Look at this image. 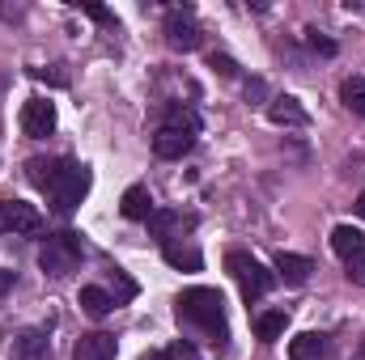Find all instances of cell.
Segmentation results:
<instances>
[{
	"label": "cell",
	"instance_id": "obj_15",
	"mask_svg": "<svg viewBox=\"0 0 365 360\" xmlns=\"http://www.w3.org/2000/svg\"><path fill=\"white\" fill-rule=\"evenodd\" d=\"M331 250H336L340 259H353L357 250H365V233L353 229V225H336V229H331Z\"/></svg>",
	"mask_w": 365,
	"mask_h": 360
},
{
	"label": "cell",
	"instance_id": "obj_13",
	"mask_svg": "<svg viewBox=\"0 0 365 360\" xmlns=\"http://www.w3.org/2000/svg\"><path fill=\"white\" fill-rule=\"evenodd\" d=\"M310 271H314V263H310L306 255H289V250L276 255V275H280L284 284H306Z\"/></svg>",
	"mask_w": 365,
	"mask_h": 360
},
{
	"label": "cell",
	"instance_id": "obj_2",
	"mask_svg": "<svg viewBox=\"0 0 365 360\" xmlns=\"http://www.w3.org/2000/svg\"><path fill=\"white\" fill-rule=\"evenodd\" d=\"M225 271L238 280V288H242V297L247 301H259V297H268L272 292V284H276V275L255 255H247V250H230L225 255Z\"/></svg>",
	"mask_w": 365,
	"mask_h": 360
},
{
	"label": "cell",
	"instance_id": "obj_11",
	"mask_svg": "<svg viewBox=\"0 0 365 360\" xmlns=\"http://www.w3.org/2000/svg\"><path fill=\"white\" fill-rule=\"evenodd\" d=\"M47 352H51L47 331H21L13 339V360H47Z\"/></svg>",
	"mask_w": 365,
	"mask_h": 360
},
{
	"label": "cell",
	"instance_id": "obj_16",
	"mask_svg": "<svg viewBox=\"0 0 365 360\" xmlns=\"http://www.w3.org/2000/svg\"><path fill=\"white\" fill-rule=\"evenodd\" d=\"M77 301H81V309H86V314H93V318H106V314H110V309L119 305V301H115V297H110L106 288H98V284H86Z\"/></svg>",
	"mask_w": 365,
	"mask_h": 360
},
{
	"label": "cell",
	"instance_id": "obj_10",
	"mask_svg": "<svg viewBox=\"0 0 365 360\" xmlns=\"http://www.w3.org/2000/svg\"><path fill=\"white\" fill-rule=\"evenodd\" d=\"M115 352H119L115 335H106V331H93V335H81V339H77L73 360H115Z\"/></svg>",
	"mask_w": 365,
	"mask_h": 360
},
{
	"label": "cell",
	"instance_id": "obj_22",
	"mask_svg": "<svg viewBox=\"0 0 365 360\" xmlns=\"http://www.w3.org/2000/svg\"><path fill=\"white\" fill-rule=\"evenodd\" d=\"M344 268H349V280H353V284H361V288H365V250H357L353 259H344Z\"/></svg>",
	"mask_w": 365,
	"mask_h": 360
},
{
	"label": "cell",
	"instance_id": "obj_18",
	"mask_svg": "<svg viewBox=\"0 0 365 360\" xmlns=\"http://www.w3.org/2000/svg\"><path fill=\"white\" fill-rule=\"evenodd\" d=\"M284 327H289V314H284V309H268V314H259V318H255V335H259L264 344L280 339V335H284Z\"/></svg>",
	"mask_w": 365,
	"mask_h": 360
},
{
	"label": "cell",
	"instance_id": "obj_8",
	"mask_svg": "<svg viewBox=\"0 0 365 360\" xmlns=\"http://www.w3.org/2000/svg\"><path fill=\"white\" fill-rule=\"evenodd\" d=\"M191 144H195V136H191V132H179V127H158V136H153V153H158L162 162L187 157Z\"/></svg>",
	"mask_w": 365,
	"mask_h": 360
},
{
	"label": "cell",
	"instance_id": "obj_7",
	"mask_svg": "<svg viewBox=\"0 0 365 360\" xmlns=\"http://www.w3.org/2000/svg\"><path fill=\"white\" fill-rule=\"evenodd\" d=\"M21 132H26L30 140L51 136V132H56V106H51L47 97H30V102L21 106Z\"/></svg>",
	"mask_w": 365,
	"mask_h": 360
},
{
	"label": "cell",
	"instance_id": "obj_27",
	"mask_svg": "<svg viewBox=\"0 0 365 360\" xmlns=\"http://www.w3.org/2000/svg\"><path fill=\"white\" fill-rule=\"evenodd\" d=\"M264 93H268L264 90V81H247V97H264Z\"/></svg>",
	"mask_w": 365,
	"mask_h": 360
},
{
	"label": "cell",
	"instance_id": "obj_21",
	"mask_svg": "<svg viewBox=\"0 0 365 360\" xmlns=\"http://www.w3.org/2000/svg\"><path fill=\"white\" fill-rule=\"evenodd\" d=\"M340 97H344V106H349L353 115L365 119V77H349V81L340 85Z\"/></svg>",
	"mask_w": 365,
	"mask_h": 360
},
{
	"label": "cell",
	"instance_id": "obj_12",
	"mask_svg": "<svg viewBox=\"0 0 365 360\" xmlns=\"http://www.w3.org/2000/svg\"><path fill=\"white\" fill-rule=\"evenodd\" d=\"M119 208H123V216H128V221H149V216L158 212V208H153V195H149V186H140V182L123 191V203H119Z\"/></svg>",
	"mask_w": 365,
	"mask_h": 360
},
{
	"label": "cell",
	"instance_id": "obj_24",
	"mask_svg": "<svg viewBox=\"0 0 365 360\" xmlns=\"http://www.w3.org/2000/svg\"><path fill=\"white\" fill-rule=\"evenodd\" d=\"M306 34H310V47H314V51H323V55H336V43H331V38H319V30H306Z\"/></svg>",
	"mask_w": 365,
	"mask_h": 360
},
{
	"label": "cell",
	"instance_id": "obj_6",
	"mask_svg": "<svg viewBox=\"0 0 365 360\" xmlns=\"http://www.w3.org/2000/svg\"><path fill=\"white\" fill-rule=\"evenodd\" d=\"M166 43L175 51H195L200 47V21L187 9H170L166 13Z\"/></svg>",
	"mask_w": 365,
	"mask_h": 360
},
{
	"label": "cell",
	"instance_id": "obj_29",
	"mask_svg": "<svg viewBox=\"0 0 365 360\" xmlns=\"http://www.w3.org/2000/svg\"><path fill=\"white\" fill-rule=\"evenodd\" d=\"M353 208H357V216H361V221H365V191H361V195H357V203H353Z\"/></svg>",
	"mask_w": 365,
	"mask_h": 360
},
{
	"label": "cell",
	"instance_id": "obj_26",
	"mask_svg": "<svg viewBox=\"0 0 365 360\" xmlns=\"http://www.w3.org/2000/svg\"><path fill=\"white\" fill-rule=\"evenodd\" d=\"M86 13H90L93 21H110V13H106L102 4H86Z\"/></svg>",
	"mask_w": 365,
	"mask_h": 360
},
{
	"label": "cell",
	"instance_id": "obj_1",
	"mask_svg": "<svg viewBox=\"0 0 365 360\" xmlns=\"http://www.w3.org/2000/svg\"><path fill=\"white\" fill-rule=\"evenodd\" d=\"M175 314H179V322L187 331H195V335H204L208 344L225 348L230 327H225V297H221L217 288H187V292H179Z\"/></svg>",
	"mask_w": 365,
	"mask_h": 360
},
{
	"label": "cell",
	"instance_id": "obj_20",
	"mask_svg": "<svg viewBox=\"0 0 365 360\" xmlns=\"http://www.w3.org/2000/svg\"><path fill=\"white\" fill-rule=\"evenodd\" d=\"M162 127H179V132H191V136H195V132H200V115H195L191 106L170 102V106H166V123H162Z\"/></svg>",
	"mask_w": 365,
	"mask_h": 360
},
{
	"label": "cell",
	"instance_id": "obj_30",
	"mask_svg": "<svg viewBox=\"0 0 365 360\" xmlns=\"http://www.w3.org/2000/svg\"><path fill=\"white\" fill-rule=\"evenodd\" d=\"M145 360H162V352H153V356H145Z\"/></svg>",
	"mask_w": 365,
	"mask_h": 360
},
{
	"label": "cell",
	"instance_id": "obj_25",
	"mask_svg": "<svg viewBox=\"0 0 365 360\" xmlns=\"http://www.w3.org/2000/svg\"><path fill=\"white\" fill-rule=\"evenodd\" d=\"M212 68H217L221 77H238V64H234L230 55H212Z\"/></svg>",
	"mask_w": 365,
	"mask_h": 360
},
{
	"label": "cell",
	"instance_id": "obj_3",
	"mask_svg": "<svg viewBox=\"0 0 365 360\" xmlns=\"http://www.w3.org/2000/svg\"><path fill=\"white\" fill-rule=\"evenodd\" d=\"M38 268L47 271V275H68V271H77L81 268V233L64 229V233L47 238L43 250H38Z\"/></svg>",
	"mask_w": 365,
	"mask_h": 360
},
{
	"label": "cell",
	"instance_id": "obj_19",
	"mask_svg": "<svg viewBox=\"0 0 365 360\" xmlns=\"http://www.w3.org/2000/svg\"><path fill=\"white\" fill-rule=\"evenodd\" d=\"M327 352V344H323V335H314V331H306V335H297L293 344H289V356L293 360H323Z\"/></svg>",
	"mask_w": 365,
	"mask_h": 360
},
{
	"label": "cell",
	"instance_id": "obj_5",
	"mask_svg": "<svg viewBox=\"0 0 365 360\" xmlns=\"http://www.w3.org/2000/svg\"><path fill=\"white\" fill-rule=\"evenodd\" d=\"M43 229V212L26 199H9L0 203V233H13V238H30Z\"/></svg>",
	"mask_w": 365,
	"mask_h": 360
},
{
	"label": "cell",
	"instance_id": "obj_23",
	"mask_svg": "<svg viewBox=\"0 0 365 360\" xmlns=\"http://www.w3.org/2000/svg\"><path fill=\"white\" fill-rule=\"evenodd\" d=\"M162 360H200V352H195V348H191V344H170V348H166V352H162Z\"/></svg>",
	"mask_w": 365,
	"mask_h": 360
},
{
	"label": "cell",
	"instance_id": "obj_28",
	"mask_svg": "<svg viewBox=\"0 0 365 360\" xmlns=\"http://www.w3.org/2000/svg\"><path fill=\"white\" fill-rule=\"evenodd\" d=\"M13 280H17L13 271H0V292H9V288H13Z\"/></svg>",
	"mask_w": 365,
	"mask_h": 360
},
{
	"label": "cell",
	"instance_id": "obj_4",
	"mask_svg": "<svg viewBox=\"0 0 365 360\" xmlns=\"http://www.w3.org/2000/svg\"><path fill=\"white\" fill-rule=\"evenodd\" d=\"M86 191H90V170H86L81 162H60L56 186L47 191L51 203H56V212H73V208L86 199Z\"/></svg>",
	"mask_w": 365,
	"mask_h": 360
},
{
	"label": "cell",
	"instance_id": "obj_14",
	"mask_svg": "<svg viewBox=\"0 0 365 360\" xmlns=\"http://www.w3.org/2000/svg\"><path fill=\"white\" fill-rule=\"evenodd\" d=\"M162 259H166L170 268H179V271H200L204 268V255H200L195 246H179V242H162Z\"/></svg>",
	"mask_w": 365,
	"mask_h": 360
},
{
	"label": "cell",
	"instance_id": "obj_9",
	"mask_svg": "<svg viewBox=\"0 0 365 360\" xmlns=\"http://www.w3.org/2000/svg\"><path fill=\"white\" fill-rule=\"evenodd\" d=\"M268 119H272L276 127H306V123H310L306 106H302L297 97H289V93H280V97L268 102Z\"/></svg>",
	"mask_w": 365,
	"mask_h": 360
},
{
	"label": "cell",
	"instance_id": "obj_17",
	"mask_svg": "<svg viewBox=\"0 0 365 360\" xmlns=\"http://www.w3.org/2000/svg\"><path fill=\"white\" fill-rule=\"evenodd\" d=\"M26 174H30V182H34L38 191H51V186H56V174H60V162H56V157H30V162H26Z\"/></svg>",
	"mask_w": 365,
	"mask_h": 360
}]
</instances>
